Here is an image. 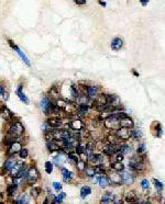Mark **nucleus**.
<instances>
[{
	"label": "nucleus",
	"instance_id": "1",
	"mask_svg": "<svg viewBox=\"0 0 165 204\" xmlns=\"http://www.w3.org/2000/svg\"><path fill=\"white\" fill-rule=\"evenodd\" d=\"M24 132V127L21 122H14L11 124L10 129H9V135L13 137V138H18L19 136H21Z\"/></svg>",
	"mask_w": 165,
	"mask_h": 204
},
{
	"label": "nucleus",
	"instance_id": "2",
	"mask_svg": "<svg viewBox=\"0 0 165 204\" xmlns=\"http://www.w3.org/2000/svg\"><path fill=\"white\" fill-rule=\"evenodd\" d=\"M39 171H37V168H30V169H28V171L24 173V179L25 181L29 183V184H33V183H35L39 179Z\"/></svg>",
	"mask_w": 165,
	"mask_h": 204
},
{
	"label": "nucleus",
	"instance_id": "3",
	"mask_svg": "<svg viewBox=\"0 0 165 204\" xmlns=\"http://www.w3.org/2000/svg\"><path fill=\"white\" fill-rule=\"evenodd\" d=\"M115 135L117 136V138L119 141H128L129 138L131 137V131L129 129H123V127H119L118 130L115 132Z\"/></svg>",
	"mask_w": 165,
	"mask_h": 204
},
{
	"label": "nucleus",
	"instance_id": "4",
	"mask_svg": "<svg viewBox=\"0 0 165 204\" xmlns=\"http://www.w3.org/2000/svg\"><path fill=\"white\" fill-rule=\"evenodd\" d=\"M120 173V177H121V180H122V183L124 184H132L134 182V176L132 174V172L130 170H123Z\"/></svg>",
	"mask_w": 165,
	"mask_h": 204
},
{
	"label": "nucleus",
	"instance_id": "5",
	"mask_svg": "<svg viewBox=\"0 0 165 204\" xmlns=\"http://www.w3.org/2000/svg\"><path fill=\"white\" fill-rule=\"evenodd\" d=\"M103 151H104V154L106 155V156L111 157V156H113V155H116L119 153V147L117 146L116 144H110V143H108L107 145H105L104 146Z\"/></svg>",
	"mask_w": 165,
	"mask_h": 204
},
{
	"label": "nucleus",
	"instance_id": "6",
	"mask_svg": "<svg viewBox=\"0 0 165 204\" xmlns=\"http://www.w3.org/2000/svg\"><path fill=\"white\" fill-rule=\"evenodd\" d=\"M106 101H107V104L110 105V106H113V108H117V106L121 105L120 100H119L118 96H116V94H107Z\"/></svg>",
	"mask_w": 165,
	"mask_h": 204
},
{
	"label": "nucleus",
	"instance_id": "7",
	"mask_svg": "<svg viewBox=\"0 0 165 204\" xmlns=\"http://www.w3.org/2000/svg\"><path fill=\"white\" fill-rule=\"evenodd\" d=\"M133 126H134V122H133V120L130 118V116H126V118H123L120 120V127H123V129H133Z\"/></svg>",
	"mask_w": 165,
	"mask_h": 204
},
{
	"label": "nucleus",
	"instance_id": "8",
	"mask_svg": "<svg viewBox=\"0 0 165 204\" xmlns=\"http://www.w3.org/2000/svg\"><path fill=\"white\" fill-rule=\"evenodd\" d=\"M99 94V87L97 86H90L87 88V97L90 99L96 100Z\"/></svg>",
	"mask_w": 165,
	"mask_h": 204
},
{
	"label": "nucleus",
	"instance_id": "9",
	"mask_svg": "<svg viewBox=\"0 0 165 204\" xmlns=\"http://www.w3.org/2000/svg\"><path fill=\"white\" fill-rule=\"evenodd\" d=\"M54 103H52L51 101L49 100V98H46V97H44L41 101V108H42V110L46 114H49L50 112H51V109H52V106H53Z\"/></svg>",
	"mask_w": 165,
	"mask_h": 204
},
{
	"label": "nucleus",
	"instance_id": "10",
	"mask_svg": "<svg viewBox=\"0 0 165 204\" xmlns=\"http://www.w3.org/2000/svg\"><path fill=\"white\" fill-rule=\"evenodd\" d=\"M108 178H109L111 184H117V186L122 184V180H121V177H120V173L119 172H116V171H115V172L111 173Z\"/></svg>",
	"mask_w": 165,
	"mask_h": 204
},
{
	"label": "nucleus",
	"instance_id": "11",
	"mask_svg": "<svg viewBox=\"0 0 165 204\" xmlns=\"http://www.w3.org/2000/svg\"><path fill=\"white\" fill-rule=\"evenodd\" d=\"M68 126L75 132H80L84 129V123L80 120H74V121H72L71 123L68 124Z\"/></svg>",
	"mask_w": 165,
	"mask_h": 204
},
{
	"label": "nucleus",
	"instance_id": "12",
	"mask_svg": "<svg viewBox=\"0 0 165 204\" xmlns=\"http://www.w3.org/2000/svg\"><path fill=\"white\" fill-rule=\"evenodd\" d=\"M126 201L128 202V203L130 204H133L135 203L139 199H138V194H136V192L134 191V190H130V191L126 194Z\"/></svg>",
	"mask_w": 165,
	"mask_h": 204
},
{
	"label": "nucleus",
	"instance_id": "13",
	"mask_svg": "<svg viewBox=\"0 0 165 204\" xmlns=\"http://www.w3.org/2000/svg\"><path fill=\"white\" fill-rule=\"evenodd\" d=\"M0 115L5 118L6 121H11L13 118L12 112L10 111L8 108H6V106H2V108L0 109Z\"/></svg>",
	"mask_w": 165,
	"mask_h": 204
},
{
	"label": "nucleus",
	"instance_id": "14",
	"mask_svg": "<svg viewBox=\"0 0 165 204\" xmlns=\"http://www.w3.org/2000/svg\"><path fill=\"white\" fill-rule=\"evenodd\" d=\"M123 46V40L120 37H115L111 42V48L113 50H121Z\"/></svg>",
	"mask_w": 165,
	"mask_h": 204
},
{
	"label": "nucleus",
	"instance_id": "15",
	"mask_svg": "<svg viewBox=\"0 0 165 204\" xmlns=\"http://www.w3.org/2000/svg\"><path fill=\"white\" fill-rule=\"evenodd\" d=\"M22 149V146H21V144L19 142H16L11 144L10 146H9V149H8V154L9 155H14L16 153H19L20 150Z\"/></svg>",
	"mask_w": 165,
	"mask_h": 204
},
{
	"label": "nucleus",
	"instance_id": "16",
	"mask_svg": "<svg viewBox=\"0 0 165 204\" xmlns=\"http://www.w3.org/2000/svg\"><path fill=\"white\" fill-rule=\"evenodd\" d=\"M51 129H58L62 125V120L60 118H51L46 121Z\"/></svg>",
	"mask_w": 165,
	"mask_h": 204
},
{
	"label": "nucleus",
	"instance_id": "17",
	"mask_svg": "<svg viewBox=\"0 0 165 204\" xmlns=\"http://www.w3.org/2000/svg\"><path fill=\"white\" fill-rule=\"evenodd\" d=\"M9 44H10V45L12 46V47H13V50H16V52L18 53L19 55H20V57H21V58L23 59V62H24L25 64H26V65H30V62H29V58H28V57H26V56H25L24 54L22 53V50H20V48H19V47H18V46H17V45H14V44H13L12 41H10V40H9Z\"/></svg>",
	"mask_w": 165,
	"mask_h": 204
},
{
	"label": "nucleus",
	"instance_id": "18",
	"mask_svg": "<svg viewBox=\"0 0 165 204\" xmlns=\"http://www.w3.org/2000/svg\"><path fill=\"white\" fill-rule=\"evenodd\" d=\"M62 177H63V180L65 182H71L74 177V173L66 168H62Z\"/></svg>",
	"mask_w": 165,
	"mask_h": 204
},
{
	"label": "nucleus",
	"instance_id": "19",
	"mask_svg": "<svg viewBox=\"0 0 165 204\" xmlns=\"http://www.w3.org/2000/svg\"><path fill=\"white\" fill-rule=\"evenodd\" d=\"M46 147L49 149L51 153H53V151H58L60 149L62 148L61 146H60V144L56 142V141H50V142L46 143Z\"/></svg>",
	"mask_w": 165,
	"mask_h": 204
},
{
	"label": "nucleus",
	"instance_id": "20",
	"mask_svg": "<svg viewBox=\"0 0 165 204\" xmlns=\"http://www.w3.org/2000/svg\"><path fill=\"white\" fill-rule=\"evenodd\" d=\"M113 199H115V195L111 193V192H106L104 194V197L101 198V204H110L113 202Z\"/></svg>",
	"mask_w": 165,
	"mask_h": 204
},
{
	"label": "nucleus",
	"instance_id": "21",
	"mask_svg": "<svg viewBox=\"0 0 165 204\" xmlns=\"http://www.w3.org/2000/svg\"><path fill=\"white\" fill-rule=\"evenodd\" d=\"M98 183H99L100 188H103V189H106L107 186H109L110 184H111L109 178L106 177V176H100V177L98 178Z\"/></svg>",
	"mask_w": 165,
	"mask_h": 204
},
{
	"label": "nucleus",
	"instance_id": "22",
	"mask_svg": "<svg viewBox=\"0 0 165 204\" xmlns=\"http://www.w3.org/2000/svg\"><path fill=\"white\" fill-rule=\"evenodd\" d=\"M110 168L113 170V171H116V172H121L123 171L126 168H124V165H123L122 162H118V161H115V162H112L111 165H110Z\"/></svg>",
	"mask_w": 165,
	"mask_h": 204
},
{
	"label": "nucleus",
	"instance_id": "23",
	"mask_svg": "<svg viewBox=\"0 0 165 204\" xmlns=\"http://www.w3.org/2000/svg\"><path fill=\"white\" fill-rule=\"evenodd\" d=\"M16 165H17V161H16V159H14V158H9V159L5 162V166H3V168H5V170H7V171H11L13 168H14Z\"/></svg>",
	"mask_w": 165,
	"mask_h": 204
},
{
	"label": "nucleus",
	"instance_id": "24",
	"mask_svg": "<svg viewBox=\"0 0 165 204\" xmlns=\"http://www.w3.org/2000/svg\"><path fill=\"white\" fill-rule=\"evenodd\" d=\"M143 137V133H142V131L139 130V129H133V130H131V138H133V139H140Z\"/></svg>",
	"mask_w": 165,
	"mask_h": 204
},
{
	"label": "nucleus",
	"instance_id": "25",
	"mask_svg": "<svg viewBox=\"0 0 165 204\" xmlns=\"http://www.w3.org/2000/svg\"><path fill=\"white\" fill-rule=\"evenodd\" d=\"M21 89H22V87L20 86V87H19V88H18V90H17V94H18L19 99L21 100V101H22L23 103H25V104H28V103H29V99L26 98V96H25L24 93L22 92V90H21Z\"/></svg>",
	"mask_w": 165,
	"mask_h": 204
},
{
	"label": "nucleus",
	"instance_id": "26",
	"mask_svg": "<svg viewBox=\"0 0 165 204\" xmlns=\"http://www.w3.org/2000/svg\"><path fill=\"white\" fill-rule=\"evenodd\" d=\"M90 193H92V188L88 186H83L81 190H80V197L83 199H85L86 197H88Z\"/></svg>",
	"mask_w": 165,
	"mask_h": 204
},
{
	"label": "nucleus",
	"instance_id": "27",
	"mask_svg": "<svg viewBox=\"0 0 165 204\" xmlns=\"http://www.w3.org/2000/svg\"><path fill=\"white\" fill-rule=\"evenodd\" d=\"M65 160H66V158L63 156V155H58V156H56V157H54V162L56 166H58V167H61V166H63V164L65 162Z\"/></svg>",
	"mask_w": 165,
	"mask_h": 204
},
{
	"label": "nucleus",
	"instance_id": "28",
	"mask_svg": "<svg viewBox=\"0 0 165 204\" xmlns=\"http://www.w3.org/2000/svg\"><path fill=\"white\" fill-rule=\"evenodd\" d=\"M17 189H18V184L14 182L13 184H10V186L7 188V193H8V195L9 197H12L13 194L16 193V191H17Z\"/></svg>",
	"mask_w": 165,
	"mask_h": 204
},
{
	"label": "nucleus",
	"instance_id": "29",
	"mask_svg": "<svg viewBox=\"0 0 165 204\" xmlns=\"http://www.w3.org/2000/svg\"><path fill=\"white\" fill-rule=\"evenodd\" d=\"M119 151L123 155H128L131 151V147L128 146V145H126V144H122L121 146H119Z\"/></svg>",
	"mask_w": 165,
	"mask_h": 204
},
{
	"label": "nucleus",
	"instance_id": "30",
	"mask_svg": "<svg viewBox=\"0 0 165 204\" xmlns=\"http://www.w3.org/2000/svg\"><path fill=\"white\" fill-rule=\"evenodd\" d=\"M153 183H154V186H155V188H156V190L159 191V193H161V192L163 191V189H164V184H163L160 180L153 179Z\"/></svg>",
	"mask_w": 165,
	"mask_h": 204
},
{
	"label": "nucleus",
	"instance_id": "31",
	"mask_svg": "<svg viewBox=\"0 0 165 204\" xmlns=\"http://www.w3.org/2000/svg\"><path fill=\"white\" fill-rule=\"evenodd\" d=\"M155 131H156V133H155V136L156 137H162V135H163V127H162V125H161V123H155Z\"/></svg>",
	"mask_w": 165,
	"mask_h": 204
},
{
	"label": "nucleus",
	"instance_id": "32",
	"mask_svg": "<svg viewBox=\"0 0 165 204\" xmlns=\"http://www.w3.org/2000/svg\"><path fill=\"white\" fill-rule=\"evenodd\" d=\"M94 168H95V173L96 174H105V172H106V167L104 165H97Z\"/></svg>",
	"mask_w": 165,
	"mask_h": 204
},
{
	"label": "nucleus",
	"instance_id": "33",
	"mask_svg": "<svg viewBox=\"0 0 165 204\" xmlns=\"http://www.w3.org/2000/svg\"><path fill=\"white\" fill-rule=\"evenodd\" d=\"M29 201H30V198H29V194H22L21 198L18 200V204H29Z\"/></svg>",
	"mask_w": 165,
	"mask_h": 204
},
{
	"label": "nucleus",
	"instance_id": "34",
	"mask_svg": "<svg viewBox=\"0 0 165 204\" xmlns=\"http://www.w3.org/2000/svg\"><path fill=\"white\" fill-rule=\"evenodd\" d=\"M41 188H39V186H37V188H32L31 189V197L33 199H37L40 194H41Z\"/></svg>",
	"mask_w": 165,
	"mask_h": 204
},
{
	"label": "nucleus",
	"instance_id": "35",
	"mask_svg": "<svg viewBox=\"0 0 165 204\" xmlns=\"http://www.w3.org/2000/svg\"><path fill=\"white\" fill-rule=\"evenodd\" d=\"M145 151H147V145H145L144 143L139 144V146H138V148H136V153H138V155L145 154Z\"/></svg>",
	"mask_w": 165,
	"mask_h": 204
},
{
	"label": "nucleus",
	"instance_id": "36",
	"mask_svg": "<svg viewBox=\"0 0 165 204\" xmlns=\"http://www.w3.org/2000/svg\"><path fill=\"white\" fill-rule=\"evenodd\" d=\"M0 96H2L3 99H9V93L6 90V87L3 85H0Z\"/></svg>",
	"mask_w": 165,
	"mask_h": 204
},
{
	"label": "nucleus",
	"instance_id": "37",
	"mask_svg": "<svg viewBox=\"0 0 165 204\" xmlns=\"http://www.w3.org/2000/svg\"><path fill=\"white\" fill-rule=\"evenodd\" d=\"M45 171H46V173H52V171H53V164L51 162V161H46L45 162Z\"/></svg>",
	"mask_w": 165,
	"mask_h": 204
},
{
	"label": "nucleus",
	"instance_id": "38",
	"mask_svg": "<svg viewBox=\"0 0 165 204\" xmlns=\"http://www.w3.org/2000/svg\"><path fill=\"white\" fill-rule=\"evenodd\" d=\"M85 172L86 174L88 176V177H94V176H96V173H95V168L94 167H89V168H86L85 169Z\"/></svg>",
	"mask_w": 165,
	"mask_h": 204
},
{
	"label": "nucleus",
	"instance_id": "39",
	"mask_svg": "<svg viewBox=\"0 0 165 204\" xmlns=\"http://www.w3.org/2000/svg\"><path fill=\"white\" fill-rule=\"evenodd\" d=\"M65 197H66V194L64 193V192H61V194L58 195V197H56V198L54 199V203L57 204V203H61L62 201L65 199Z\"/></svg>",
	"mask_w": 165,
	"mask_h": 204
},
{
	"label": "nucleus",
	"instance_id": "40",
	"mask_svg": "<svg viewBox=\"0 0 165 204\" xmlns=\"http://www.w3.org/2000/svg\"><path fill=\"white\" fill-rule=\"evenodd\" d=\"M141 188L143 189V190H149V188H150V182H149V180L147 179H143L141 181Z\"/></svg>",
	"mask_w": 165,
	"mask_h": 204
},
{
	"label": "nucleus",
	"instance_id": "41",
	"mask_svg": "<svg viewBox=\"0 0 165 204\" xmlns=\"http://www.w3.org/2000/svg\"><path fill=\"white\" fill-rule=\"evenodd\" d=\"M71 91H72V94H73L75 98H79V92H78V89L76 86H72L71 87Z\"/></svg>",
	"mask_w": 165,
	"mask_h": 204
},
{
	"label": "nucleus",
	"instance_id": "42",
	"mask_svg": "<svg viewBox=\"0 0 165 204\" xmlns=\"http://www.w3.org/2000/svg\"><path fill=\"white\" fill-rule=\"evenodd\" d=\"M76 165H77L78 170H80V171H84V170L86 169V162L84 160H79Z\"/></svg>",
	"mask_w": 165,
	"mask_h": 204
},
{
	"label": "nucleus",
	"instance_id": "43",
	"mask_svg": "<svg viewBox=\"0 0 165 204\" xmlns=\"http://www.w3.org/2000/svg\"><path fill=\"white\" fill-rule=\"evenodd\" d=\"M28 155H29V153H28V149L26 148H22L19 151V156H20L21 158H23V159L28 157Z\"/></svg>",
	"mask_w": 165,
	"mask_h": 204
},
{
	"label": "nucleus",
	"instance_id": "44",
	"mask_svg": "<svg viewBox=\"0 0 165 204\" xmlns=\"http://www.w3.org/2000/svg\"><path fill=\"white\" fill-rule=\"evenodd\" d=\"M123 158H124V155L121 154L120 151H119V153L116 155V161H118V162H122Z\"/></svg>",
	"mask_w": 165,
	"mask_h": 204
},
{
	"label": "nucleus",
	"instance_id": "45",
	"mask_svg": "<svg viewBox=\"0 0 165 204\" xmlns=\"http://www.w3.org/2000/svg\"><path fill=\"white\" fill-rule=\"evenodd\" d=\"M112 204H123V200L122 199H120L119 197H115Z\"/></svg>",
	"mask_w": 165,
	"mask_h": 204
},
{
	"label": "nucleus",
	"instance_id": "46",
	"mask_svg": "<svg viewBox=\"0 0 165 204\" xmlns=\"http://www.w3.org/2000/svg\"><path fill=\"white\" fill-rule=\"evenodd\" d=\"M53 188H54L56 191H61L62 190V184L58 182H53Z\"/></svg>",
	"mask_w": 165,
	"mask_h": 204
},
{
	"label": "nucleus",
	"instance_id": "47",
	"mask_svg": "<svg viewBox=\"0 0 165 204\" xmlns=\"http://www.w3.org/2000/svg\"><path fill=\"white\" fill-rule=\"evenodd\" d=\"M75 3L76 5H86V1L85 0H76Z\"/></svg>",
	"mask_w": 165,
	"mask_h": 204
},
{
	"label": "nucleus",
	"instance_id": "48",
	"mask_svg": "<svg viewBox=\"0 0 165 204\" xmlns=\"http://www.w3.org/2000/svg\"><path fill=\"white\" fill-rule=\"evenodd\" d=\"M99 5H101V6L106 7V5H107V3H106V2H105V1H99Z\"/></svg>",
	"mask_w": 165,
	"mask_h": 204
},
{
	"label": "nucleus",
	"instance_id": "49",
	"mask_svg": "<svg viewBox=\"0 0 165 204\" xmlns=\"http://www.w3.org/2000/svg\"><path fill=\"white\" fill-rule=\"evenodd\" d=\"M141 3H142L143 6H147V3H149V1H141Z\"/></svg>",
	"mask_w": 165,
	"mask_h": 204
},
{
	"label": "nucleus",
	"instance_id": "50",
	"mask_svg": "<svg viewBox=\"0 0 165 204\" xmlns=\"http://www.w3.org/2000/svg\"><path fill=\"white\" fill-rule=\"evenodd\" d=\"M143 204H153V203L151 202V201H144V202H143Z\"/></svg>",
	"mask_w": 165,
	"mask_h": 204
},
{
	"label": "nucleus",
	"instance_id": "51",
	"mask_svg": "<svg viewBox=\"0 0 165 204\" xmlns=\"http://www.w3.org/2000/svg\"><path fill=\"white\" fill-rule=\"evenodd\" d=\"M133 75H134V76H139V74H138L135 70H133Z\"/></svg>",
	"mask_w": 165,
	"mask_h": 204
},
{
	"label": "nucleus",
	"instance_id": "52",
	"mask_svg": "<svg viewBox=\"0 0 165 204\" xmlns=\"http://www.w3.org/2000/svg\"><path fill=\"white\" fill-rule=\"evenodd\" d=\"M163 201H164V202H163V203H164V204H165V198H164V200H163Z\"/></svg>",
	"mask_w": 165,
	"mask_h": 204
}]
</instances>
